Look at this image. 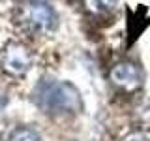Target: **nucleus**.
<instances>
[{
    "instance_id": "5",
    "label": "nucleus",
    "mask_w": 150,
    "mask_h": 141,
    "mask_svg": "<svg viewBox=\"0 0 150 141\" xmlns=\"http://www.w3.org/2000/svg\"><path fill=\"white\" fill-rule=\"evenodd\" d=\"M118 0H84V6L88 11L94 15H103V13H111L116 8Z\"/></svg>"
},
{
    "instance_id": "3",
    "label": "nucleus",
    "mask_w": 150,
    "mask_h": 141,
    "mask_svg": "<svg viewBox=\"0 0 150 141\" xmlns=\"http://www.w3.org/2000/svg\"><path fill=\"white\" fill-rule=\"evenodd\" d=\"M32 62L34 58H32L30 49L21 41H9L4 47L2 58H0L2 70L11 77H23L32 68Z\"/></svg>"
},
{
    "instance_id": "7",
    "label": "nucleus",
    "mask_w": 150,
    "mask_h": 141,
    "mask_svg": "<svg viewBox=\"0 0 150 141\" xmlns=\"http://www.w3.org/2000/svg\"><path fill=\"white\" fill-rule=\"evenodd\" d=\"M120 141H150V130L148 128H133L128 134H124V137Z\"/></svg>"
},
{
    "instance_id": "2",
    "label": "nucleus",
    "mask_w": 150,
    "mask_h": 141,
    "mask_svg": "<svg viewBox=\"0 0 150 141\" xmlns=\"http://www.w3.org/2000/svg\"><path fill=\"white\" fill-rule=\"evenodd\" d=\"M17 21L25 30L32 34H49L56 28L54 9L41 0H26L17 8Z\"/></svg>"
},
{
    "instance_id": "1",
    "label": "nucleus",
    "mask_w": 150,
    "mask_h": 141,
    "mask_svg": "<svg viewBox=\"0 0 150 141\" xmlns=\"http://www.w3.org/2000/svg\"><path fill=\"white\" fill-rule=\"evenodd\" d=\"M36 103L45 113H77L81 94L71 83H43L36 90Z\"/></svg>"
},
{
    "instance_id": "4",
    "label": "nucleus",
    "mask_w": 150,
    "mask_h": 141,
    "mask_svg": "<svg viewBox=\"0 0 150 141\" xmlns=\"http://www.w3.org/2000/svg\"><path fill=\"white\" fill-rule=\"evenodd\" d=\"M109 79L115 87L122 88L124 92H135L143 85V72L135 62L122 60V62H116L111 68Z\"/></svg>"
},
{
    "instance_id": "6",
    "label": "nucleus",
    "mask_w": 150,
    "mask_h": 141,
    "mask_svg": "<svg viewBox=\"0 0 150 141\" xmlns=\"http://www.w3.org/2000/svg\"><path fill=\"white\" fill-rule=\"evenodd\" d=\"M8 141H40V135L32 128H17L11 132Z\"/></svg>"
},
{
    "instance_id": "8",
    "label": "nucleus",
    "mask_w": 150,
    "mask_h": 141,
    "mask_svg": "<svg viewBox=\"0 0 150 141\" xmlns=\"http://www.w3.org/2000/svg\"><path fill=\"white\" fill-rule=\"evenodd\" d=\"M2 103H4V102H2V100H0V105H2Z\"/></svg>"
}]
</instances>
